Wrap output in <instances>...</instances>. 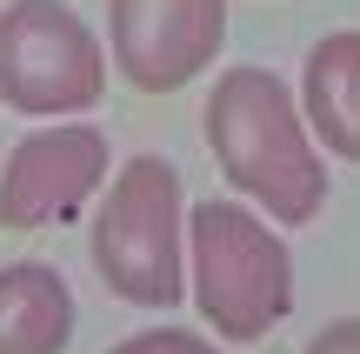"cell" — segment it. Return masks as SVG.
<instances>
[{
	"mask_svg": "<svg viewBox=\"0 0 360 354\" xmlns=\"http://www.w3.org/2000/svg\"><path fill=\"white\" fill-rule=\"evenodd\" d=\"M207 147H214L227 187L260 208L274 227H307L327 208V160L314 141L300 94L267 67H227L207 87Z\"/></svg>",
	"mask_w": 360,
	"mask_h": 354,
	"instance_id": "cell-1",
	"label": "cell"
},
{
	"mask_svg": "<svg viewBox=\"0 0 360 354\" xmlns=\"http://www.w3.org/2000/svg\"><path fill=\"white\" fill-rule=\"evenodd\" d=\"M94 274L127 308L187 301V187L167 154H134L114 167L87 227Z\"/></svg>",
	"mask_w": 360,
	"mask_h": 354,
	"instance_id": "cell-3",
	"label": "cell"
},
{
	"mask_svg": "<svg viewBox=\"0 0 360 354\" xmlns=\"http://www.w3.org/2000/svg\"><path fill=\"white\" fill-rule=\"evenodd\" d=\"M107 354H220V348L207 334H193V328H141L127 341H114Z\"/></svg>",
	"mask_w": 360,
	"mask_h": 354,
	"instance_id": "cell-9",
	"label": "cell"
},
{
	"mask_svg": "<svg viewBox=\"0 0 360 354\" xmlns=\"http://www.w3.org/2000/svg\"><path fill=\"white\" fill-rule=\"evenodd\" d=\"M300 354H360V315H340V321H327L321 334H314Z\"/></svg>",
	"mask_w": 360,
	"mask_h": 354,
	"instance_id": "cell-10",
	"label": "cell"
},
{
	"mask_svg": "<svg viewBox=\"0 0 360 354\" xmlns=\"http://www.w3.org/2000/svg\"><path fill=\"white\" fill-rule=\"evenodd\" d=\"M300 114H307L321 154L360 160V27H334L300 61Z\"/></svg>",
	"mask_w": 360,
	"mask_h": 354,
	"instance_id": "cell-7",
	"label": "cell"
},
{
	"mask_svg": "<svg viewBox=\"0 0 360 354\" xmlns=\"http://www.w3.org/2000/svg\"><path fill=\"white\" fill-rule=\"evenodd\" d=\"M107 94V47L67 0L0 7V107L27 120L87 114Z\"/></svg>",
	"mask_w": 360,
	"mask_h": 354,
	"instance_id": "cell-4",
	"label": "cell"
},
{
	"mask_svg": "<svg viewBox=\"0 0 360 354\" xmlns=\"http://www.w3.org/2000/svg\"><path fill=\"white\" fill-rule=\"evenodd\" d=\"M74 288L47 261L0 267V354H67L74 341Z\"/></svg>",
	"mask_w": 360,
	"mask_h": 354,
	"instance_id": "cell-8",
	"label": "cell"
},
{
	"mask_svg": "<svg viewBox=\"0 0 360 354\" xmlns=\"http://www.w3.org/2000/svg\"><path fill=\"white\" fill-rule=\"evenodd\" d=\"M187 301L214 341H260L294 315V254L281 227L240 194H207L187 208Z\"/></svg>",
	"mask_w": 360,
	"mask_h": 354,
	"instance_id": "cell-2",
	"label": "cell"
},
{
	"mask_svg": "<svg viewBox=\"0 0 360 354\" xmlns=\"http://www.w3.org/2000/svg\"><path fill=\"white\" fill-rule=\"evenodd\" d=\"M101 181H107V134L87 120H47V127L20 134L0 167V227L34 234L47 221H67Z\"/></svg>",
	"mask_w": 360,
	"mask_h": 354,
	"instance_id": "cell-6",
	"label": "cell"
},
{
	"mask_svg": "<svg viewBox=\"0 0 360 354\" xmlns=\"http://www.w3.org/2000/svg\"><path fill=\"white\" fill-rule=\"evenodd\" d=\"M227 0H107V53L141 94H180L214 67Z\"/></svg>",
	"mask_w": 360,
	"mask_h": 354,
	"instance_id": "cell-5",
	"label": "cell"
}]
</instances>
